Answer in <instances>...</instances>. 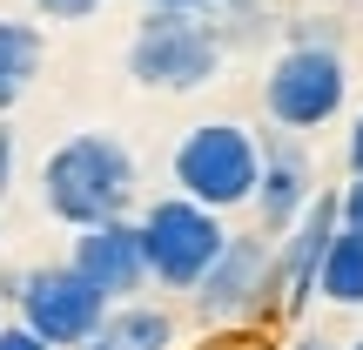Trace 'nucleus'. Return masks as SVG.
<instances>
[{
  "label": "nucleus",
  "mask_w": 363,
  "mask_h": 350,
  "mask_svg": "<svg viewBox=\"0 0 363 350\" xmlns=\"http://www.w3.org/2000/svg\"><path fill=\"white\" fill-rule=\"evenodd\" d=\"M13 310H21V324H34L54 350H81L94 330L108 324L115 297H108L101 283H88L74 263H48V270H27V276H21Z\"/></svg>",
  "instance_id": "423d86ee"
},
{
  "label": "nucleus",
  "mask_w": 363,
  "mask_h": 350,
  "mask_svg": "<svg viewBox=\"0 0 363 350\" xmlns=\"http://www.w3.org/2000/svg\"><path fill=\"white\" fill-rule=\"evenodd\" d=\"M0 350H54V344L40 337L34 324H21V317H13V324H0Z\"/></svg>",
  "instance_id": "2eb2a0df"
},
{
  "label": "nucleus",
  "mask_w": 363,
  "mask_h": 350,
  "mask_svg": "<svg viewBox=\"0 0 363 350\" xmlns=\"http://www.w3.org/2000/svg\"><path fill=\"white\" fill-rule=\"evenodd\" d=\"M40 202H48L54 222L67 229H94V222L128 216L135 202V155L101 128L67 135L61 148H48L40 162Z\"/></svg>",
  "instance_id": "f257e3e1"
},
{
  "label": "nucleus",
  "mask_w": 363,
  "mask_h": 350,
  "mask_svg": "<svg viewBox=\"0 0 363 350\" xmlns=\"http://www.w3.org/2000/svg\"><path fill=\"white\" fill-rule=\"evenodd\" d=\"M316 297L337 310H363V229H350V222L337 229L323 270H316Z\"/></svg>",
  "instance_id": "ddd939ff"
},
{
  "label": "nucleus",
  "mask_w": 363,
  "mask_h": 350,
  "mask_svg": "<svg viewBox=\"0 0 363 350\" xmlns=\"http://www.w3.org/2000/svg\"><path fill=\"white\" fill-rule=\"evenodd\" d=\"M343 222H350V229H363V175L343 182Z\"/></svg>",
  "instance_id": "dca6fc26"
},
{
  "label": "nucleus",
  "mask_w": 363,
  "mask_h": 350,
  "mask_svg": "<svg viewBox=\"0 0 363 350\" xmlns=\"http://www.w3.org/2000/svg\"><path fill=\"white\" fill-rule=\"evenodd\" d=\"M337 229H343V189H316V202L296 216V229L276 236V283H283V310H303V303H310L316 270H323Z\"/></svg>",
  "instance_id": "1a4fd4ad"
},
{
  "label": "nucleus",
  "mask_w": 363,
  "mask_h": 350,
  "mask_svg": "<svg viewBox=\"0 0 363 350\" xmlns=\"http://www.w3.org/2000/svg\"><path fill=\"white\" fill-rule=\"evenodd\" d=\"M142 7H175V13H202V7H222V0H142Z\"/></svg>",
  "instance_id": "6ab92c4d"
},
{
  "label": "nucleus",
  "mask_w": 363,
  "mask_h": 350,
  "mask_svg": "<svg viewBox=\"0 0 363 350\" xmlns=\"http://www.w3.org/2000/svg\"><path fill=\"white\" fill-rule=\"evenodd\" d=\"M296 350H337L330 337H296Z\"/></svg>",
  "instance_id": "aec40b11"
},
{
  "label": "nucleus",
  "mask_w": 363,
  "mask_h": 350,
  "mask_svg": "<svg viewBox=\"0 0 363 350\" xmlns=\"http://www.w3.org/2000/svg\"><path fill=\"white\" fill-rule=\"evenodd\" d=\"M343 102H350V67H343L337 40H289L262 75V108L276 128L316 135L343 115Z\"/></svg>",
  "instance_id": "f03ea898"
},
{
  "label": "nucleus",
  "mask_w": 363,
  "mask_h": 350,
  "mask_svg": "<svg viewBox=\"0 0 363 350\" xmlns=\"http://www.w3.org/2000/svg\"><path fill=\"white\" fill-rule=\"evenodd\" d=\"M343 350H363V337H357V344H343Z\"/></svg>",
  "instance_id": "412c9836"
},
{
  "label": "nucleus",
  "mask_w": 363,
  "mask_h": 350,
  "mask_svg": "<svg viewBox=\"0 0 363 350\" xmlns=\"http://www.w3.org/2000/svg\"><path fill=\"white\" fill-rule=\"evenodd\" d=\"M7 182H13V128L0 121V195H7Z\"/></svg>",
  "instance_id": "a211bd4d"
},
{
  "label": "nucleus",
  "mask_w": 363,
  "mask_h": 350,
  "mask_svg": "<svg viewBox=\"0 0 363 350\" xmlns=\"http://www.w3.org/2000/svg\"><path fill=\"white\" fill-rule=\"evenodd\" d=\"M40 61H48V40H40L34 21H0V115L34 88Z\"/></svg>",
  "instance_id": "f8f14e48"
},
{
  "label": "nucleus",
  "mask_w": 363,
  "mask_h": 350,
  "mask_svg": "<svg viewBox=\"0 0 363 350\" xmlns=\"http://www.w3.org/2000/svg\"><path fill=\"white\" fill-rule=\"evenodd\" d=\"M74 263L88 283H101L115 303H128L135 290L148 283V243H142V222H128V216H115V222H94V229H74Z\"/></svg>",
  "instance_id": "9d476101"
},
{
  "label": "nucleus",
  "mask_w": 363,
  "mask_h": 350,
  "mask_svg": "<svg viewBox=\"0 0 363 350\" xmlns=\"http://www.w3.org/2000/svg\"><path fill=\"white\" fill-rule=\"evenodd\" d=\"M343 162H350V175H363V115L350 121V142H343Z\"/></svg>",
  "instance_id": "f3484780"
},
{
  "label": "nucleus",
  "mask_w": 363,
  "mask_h": 350,
  "mask_svg": "<svg viewBox=\"0 0 363 350\" xmlns=\"http://www.w3.org/2000/svg\"><path fill=\"white\" fill-rule=\"evenodd\" d=\"M81 350H175V317L162 310V303H115L108 310V324L94 330Z\"/></svg>",
  "instance_id": "9b49d317"
},
{
  "label": "nucleus",
  "mask_w": 363,
  "mask_h": 350,
  "mask_svg": "<svg viewBox=\"0 0 363 350\" xmlns=\"http://www.w3.org/2000/svg\"><path fill=\"white\" fill-rule=\"evenodd\" d=\"M169 169L182 195H195L208 209H242L256 202V182H262V142L242 121H195L175 142Z\"/></svg>",
  "instance_id": "7ed1b4c3"
},
{
  "label": "nucleus",
  "mask_w": 363,
  "mask_h": 350,
  "mask_svg": "<svg viewBox=\"0 0 363 350\" xmlns=\"http://www.w3.org/2000/svg\"><path fill=\"white\" fill-rule=\"evenodd\" d=\"M142 243H148V270H155L162 290H195L208 270H216L222 243H229V229H222V209L195 202V195H155L142 216Z\"/></svg>",
  "instance_id": "39448f33"
},
{
  "label": "nucleus",
  "mask_w": 363,
  "mask_h": 350,
  "mask_svg": "<svg viewBox=\"0 0 363 350\" xmlns=\"http://www.w3.org/2000/svg\"><path fill=\"white\" fill-rule=\"evenodd\" d=\"M276 236H229L216 256V270L195 283V310L208 317V324H242V317L269 310L276 303Z\"/></svg>",
  "instance_id": "0eeeda50"
},
{
  "label": "nucleus",
  "mask_w": 363,
  "mask_h": 350,
  "mask_svg": "<svg viewBox=\"0 0 363 350\" xmlns=\"http://www.w3.org/2000/svg\"><path fill=\"white\" fill-rule=\"evenodd\" d=\"M27 7L40 21H88V13H101V0H27Z\"/></svg>",
  "instance_id": "4468645a"
},
{
  "label": "nucleus",
  "mask_w": 363,
  "mask_h": 350,
  "mask_svg": "<svg viewBox=\"0 0 363 350\" xmlns=\"http://www.w3.org/2000/svg\"><path fill=\"white\" fill-rule=\"evenodd\" d=\"M222 67V34L202 27L195 13H175V7H148L142 27L128 40V75L155 94H195L208 88Z\"/></svg>",
  "instance_id": "20e7f679"
},
{
  "label": "nucleus",
  "mask_w": 363,
  "mask_h": 350,
  "mask_svg": "<svg viewBox=\"0 0 363 350\" xmlns=\"http://www.w3.org/2000/svg\"><path fill=\"white\" fill-rule=\"evenodd\" d=\"M316 202V169L303 155L296 128H262V182H256V229L262 236H289L296 216Z\"/></svg>",
  "instance_id": "6e6552de"
}]
</instances>
